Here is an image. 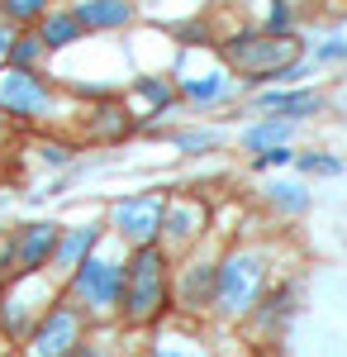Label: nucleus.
I'll use <instances>...</instances> for the list:
<instances>
[{
  "instance_id": "obj_1",
  "label": "nucleus",
  "mask_w": 347,
  "mask_h": 357,
  "mask_svg": "<svg viewBox=\"0 0 347 357\" xmlns=\"http://www.w3.org/2000/svg\"><path fill=\"white\" fill-rule=\"evenodd\" d=\"M124 319L129 324H153L167 310V252L157 243H138L129 267H124Z\"/></svg>"
},
{
  "instance_id": "obj_2",
  "label": "nucleus",
  "mask_w": 347,
  "mask_h": 357,
  "mask_svg": "<svg viewBox=\"0 0 347 357\" xmlns=\"http://www.w3.org/2000/svg\"><path fill=\"white\" fill-rule=\"evenodd\" d=\"M224 57L247 72V82H276L291 62H300V43L291 33H238L224 43Z\"/></svg>"
},
{
  "instance_id": "obj_3",
  "label": "nucleus",
  "mask_w": 347,
  "mask_h": 357,
  "mask_svg": "<svg viewBox=\"0 0 347 357\" xmlns=\"http://www.w3.org/2000/svg\"><path fill=\"white\" fill-rule=\"evenodd\" d=\"M262 281H267V262L247 248H233L219 267H214V305L224 314H247L257 296H262Z\"/></svg>"
},
{
  "instance_id": "obj_4",
  "label": "nucleus",
  "mask_w": 347,
  "mask_h": 357,
  "mask_svg": "<svg viewBox=\"0 0 347 357\" xmlns=\"http://www.w3.org/2000/svg\"><path fill=\"white\" fill-rule=\"evenodd\" d=\"M72 291H77V301L91 310V314H109L119 296H124V267L119 262H109V257H86L72 267Z\"/></svg>"
},
{
  "instance_id": "obj_5",
  "label": "nucleus",
  "mask_w": 347,
  "mask_h": 357,
  "mask_svg": "<svg viewBox=\"0 0 347 357\" xmlns=\"http://www.w3.org/2000/svg\"><path fill=\"white\" fill-rule=\"evenodd\" d=\"M53 105L48 82L33 67H5L0 72V114H20V119H38Z\"/></svg>"
},
{
  "instance_id": "obj_6",
  "label": "nucleus",
  "mask_w": 347,
  "mask_h": 357,
  "mask_svg": "<svg viewBox=\"0 0 347 357\" xmlns=\"http://www.w3.org/2000/svg\"><path fill=\"white\" fill-rule=\"evenodd\" d=\"M77 343H81V310H72V305H53V310L33 324L24 353L29 357H67Z\"/></svg>"
},
{
  "instance_id": "obj_7",
  "label": "nucleus",
  "mask_w": 347,
  "mask_h": 357,
  "mask_svg": "<svg viewBox=\"0 0 347 357\" xmlns=\"http://www.w3.org/2000/svg\"><path fill=\"white\" fill-rule=\"evenodd\" d=\"M162 210H167L162 195H129V200L114 205V229L129 243H153L162 234Z\"/></svg>"
},
{
  "instance_id": "obj_8",
  "label": "nucleus",
  "mask_w": 347,
  "mask_h": 357,
  "mask_svg": "<svg viewBox=\"0 0 347 357\" xmlns=\"http://www.w3.org/2000/svg\"><path fill=\"white\" fill-rule=\"evenodd\" d=\"M57 224H24L20 229V238L10 243V262H15V272H38V267H48L53 262V248H57Z\"/></svg>"
},
{
  "instance_id": "obj_9",
  "label": "nucleus",
  "mask_w": 347,
  "mask_h": 357,
  "mask_svg": "<svg viewBox=\"0 0 347 357\" xmlns=\"http://www.w3.org/2000/svg\"><path fill=\"white\" fill-rule=\"evenodd\" d=\"M72 15L81 29H119L134 20V5L129 0H81Z\"/></svg>"
},
{
  "instance_id": "obj_10",
  "label": "nucleus",
  "mask_w": 347,
  "mask_h": 357,
  "mask_svg": "<svg viewBox=\"0 0 347 357\" xmlns=\"http://www.w3.org/2000/svg\"><path fill=\"white\" fill-rule=\"evenodd\" d=\"M95 243H100V229L95 224H81V229H67V234H57V248H53V262L57 267H77V262H86L91 252H95Z\"/></svg>"
},
{
  "instance_id": "obj_11",
  "label": "nucleus",
  "mask_w": 347,
  "mask_h": 357,
  "mask_svg": "<svg viewBox=\"0 0 347 357\" xmlns=\"http://www.w3.org/2000/svg\"><path fill=\"white\" fill-rule=\"evenodd\" d=\"M200 224H205V205H200V200H171V205L162 210V229H167V238H176V243L195 238Z\"/></svg>"
},
{
  "instance_id": "obj_12",
  "label": "nucleus",
  "mask_w": 347,
  "mask_h": 357,
  "mask_svg": "<svg viewBox=\"0 0 347 357\" xmlns=\"http://www.w3.org/2000/svg\"><path fill=\"white\" fill-rule=\"evenodd\" d=\"M262 105L281 119H304V114H319L323 110V96L319 91H267Z\"/></svg>"
},
{
  "instance_id": "obj_13",
  "label": "nucleus",
  "mask_w": 347,
  "mask_h": 357,
  "mask_svg": "<svg viewBox=\"0 0 347 357\" xmlns=\"http://www.w3.org/2000/svg\"><path fill=\"white\" fill-rule=\"evenodd\" d=\"M176 301L186 310H200V305L214 301V262H190L186 276H181V296Z\"/></svg>"
},
{
  "instance_id": "obj_14",
  "label": "nucleus",
  "mask_w": 347,
  "mask_h": 357,
  "mask_svg": "<svg viewBox=\"0 0 347 357\" xmlns=\"http://www.w3.org/2000/svg\"><path fill=\"white\" fill-rule=\"evenodd\" d=\"M286 138H291V119H276V114H271V119L252 124V129L242 134V148H247V153H271V148H281Z\"/></svg>"
},
{
  "instance_id": "obj_15",
  "label": "nucleus",
  "mask_w": 347,
  "mask_h": 357,
  "mask_svg": "<svg viewBox=\"0 0 347 357\" xmlns=\"http://www.w3.org/2000/svg\"><path fill=\"white\" fill-rule=\"evenodd\" d=\"M38 38H43V48H67V43H77L81 38L77 15H48L43 29H38Z\"/></svg>"
},
{
  "instance_id": "obj_16",
  "label": "nucleus",
  "mask_w": 347,
  "mask_h": 357,
  "mask_svg": "<svg viewBox=\"0 0 347 357\" xmlns=\"http://www.w3.org/2000/svg\"><path fill=\"white\" fill-rule=\"evenodd\" d=\"M186 100H195V105H205V100H219L224 91H229V77L224 72H205V77H186Z\"/></svg>"
},
{
  "instance_id": "obj_17",
  "label": "nucleus",
  "mask_w": 347,
  "mask_h": 357,
  "mask_svg": "<svg viewBox=\"0 0 347 357\" xmlns=\"http://www.w3.org/2000/svg\"><path fill=\"white\" fill-rule=\"evenodd\" d=\"M129 134V114L119 105H100L91 114V138H124Z\"/></svg>"
},
{
  "instance_id": "obj_18",
  "label": "nucleus",
  "mask_w": 347,
  "mask_h": 357,
  "mask_svg": "<svg viewBox=\"0 0 347 357\" xmlns=\"http://www.w3.org/2000/svg\"><path fill=\"white\" fill-rule=\"evenodd\" d=\"M43 53H48V48H43V38H38V33H29V38H15V43H10V67H33V62H38Z\"/></svg>"
},
{
  "instance_id": "obj_19",
  "label": "nucleus",
  "mask_w": 347,
  "mask_h": 357,
  "mask_svg": "<svg viewBox=\"0 0 347 357\" xmlns=\"http://www.w3.org/2000/svg\"><path fill=\"white\" fill-rule=\"evenodd\" d=\"M271 200H276L281 210H291V215H300V210L309 205V195H304V186H291V181H276V186H271Z\"/></svg>"
},
{
  "instance_id": "obj_20",
  "label": "nucleus",
  "mask_w": 347,
  "mask_h": 357,
  "mask_svg": "<svg viewBox=\"0 0 347 357\" xmlns=\"http://www.w3.org/2000/svg\"><path fill=\"white\" fill-rule=\"evenodd\" d=\"M138 96H148L157 110H167V105L176 100V91H171L167 82H157V77H143V82H138Z\"/></svg>"
},
{
  "instance_id": "obj_21",
  "label": "nucleus",
  "mask_w": 347,
  "mask_h": 357,
  "mask_svg": "<svg viewBox=\"0 0 347 357\" xmlns=\"http://www.w3.org/2000/svg\"><path fill=\"white\" fill-rule=\"evenodd\" d=\"M300 167H304L309 176H343V162H338V158H323V153H304Z\"/></svg>"
},
{
  "instance_id": "obj_22",
  "label": "nucleus",
  "mask_w": 347,
  "mask_h": 357,
  "mask_svg": "<svg viewBox=\"0 0 347 357\" xmlns=\"http://www.w3.org/2000/svg\"><path fill=\"white\" fill-rule=\"evenodd\" d=\"M43 5L48 0H5V15L10 20H33V15H43Z\"/></svg>"
},
{
  "instance_id": "obj_23",
  "label": "nucleus",
  "mask_w": 347,
  "mask_h": 357,
  "mask_svg": "<svg viewBox=\"0 0 347 357\" xmlns=\"http://www.w3.org/2000/svg\"><path fill=\"white\" fill-rule=\"evenodd\" d=\"M176 143L195 153V148H214V143H219V134H205V129H190V134H176Z\"/></svg>"
},
{
  "instance_id": "obj_24",
  "label": "nucleus",
  "mask_w": 347,
  "mask_h": 357,
  "mask_svg": "<svg viewBox=\"0 0 347 357\" xmlns=\"http://www.w3.org/2000/svg\"><path fill=\"white\" fill-rule=\"evenodd\" d=\"M271 33H286L291 29V5H281V0H271V15H267Z\"/></svg>"
},
{
  "instance_id": "obj_25",
  "label": "nucleus",
  "mask_w": 347,
  "mask_h": 357,
  "mask_svg": "<svg viewBox=\"0 0 347 357\" xmlns=\"http://www.w3.org/2000/svg\"><path fill=\"white\" fill-rule=\"evenodd\" d=\"M38 158H43L48 167H62V162H72V148H62V143H43Z\"/></svg>"
},
{
  "instance_id": "obj_26",
  "label": "nucleus",
  "mask_w": 347,
  "mask_h": 357,
  "mask_svg": "<svg viewBox=\"0 0 347 357\" xmlns=\"http://www.w3.org/2000/svg\"><path fill=\"white\" fill-rule=\"evenodd\" d=\"M286 162H291V148H286V143L271 148V153H257V167H262V172H267V167H286Z\"/></svg>"
},
{
  "instance_id": "obj_27",
  "label": "nucleus",
  "mask_w": 347,
  "mask_h": 357,
  "mask_svg": "<svg viewBox=\"0 0 347 357\" xmlns=\"http://www.w3.org/2000/svg\"><path fill=\"white\" fill-rule=\"evenodd\" d=\"M314 57H319V62H338V57H347V43H338V38H333V43H323Z\"/></svg>"
},
{
  "instance_id": "obj_28",
  "label": "nucleus",
  "mask_w": 347,
  "mask_h": 357,
  "mask_svg": "<svg viewBox=\"0 0 347 357\" xmlns=\"http://www.w3.org/2000/svg\"><path fill=\"white\" fill-rule=\"evenodd\" d=\"M67 357H109V348H100V343H77Z\"/></svg>"
},
{
  "instance_id": "obj_29",
  "label": "nucleus",
  "mask_w": 347,
  "mask_h": 357,
  "mask_svg": "<svg viewBox=\"0 0 347 357\" xmlns=\"http://www.w3.org/2000/svg\"><path fill=\"white\" fill-rule=\"evenodd\" d=\"M10 43H15V33H10V24H0V57H10Z\"/></svg>"
},
{
  "instance_id": "obj_30",
  "label": "nucleus",
  "mask_w": 347,
  "mask_h": 357,
  "mask_svg": "<svg viewBox=\"0 0 347 357\" xmlns=\"http://www.w3.org/2000/svg\"><path fill=\"white\" fill-rule=\"evenodd\" d=\"M153 357H186V353H181V348H162V343H157V353H153Z\"/></svg>"
}]
</instances>
